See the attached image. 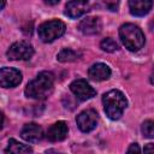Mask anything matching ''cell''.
<instances>
[{"label": "cell", "mask_w": 154, "mask_h": 154, "mask_svg": "<svg viewBox=\"0 0 154 154\" xmlns=\"http://www.w3.org/2000/svg\"><path fill=\"white\" fill-rule=\"evenodd\" d=\"M54 76L52 72L42 71L32 81H30L25 88V95L30 99L42 100L46 99L53 90Z\"/></svg>", "instance_id": "cell-1"}, {"label": "cell", "mask_w": 154, "mask_h": 154, "mask_svg": "<svg viewBox=\"0 0 154 154\" xmlns=\"http://www.w3.org/2000/svg\"><path fill=\"white\" fill-rule=\"evenodd\" d=\"M102 103H103V109L106 112V116L112 120L119 119L128 106V101L124 94L117 89H112L106 94H103Z\"/></svg>", "instance_id": "cell-2"}, {"label": "cell", "mask_w": 154, "mask_h": 154, "mask_svg": "<svg viewBox=\"0 0 154 154\" xmlns=\"http://www.w3.org/2000/svg\"><path fill=\"white\" fill-rule=\"evenodd\" d=\"M119 37L123 45L125 46V48H128L131 52H136L141 49L144 45V35L142 30L137 25L131 23H126L120 26Z\"/></svg>", "instance_id": "cell-3"}, {"label": "cell", "mask_w": 154, "mask_h": 154, "mask_svg": "<svg viewBox=\"0 0 154 154\" xmlns=\"http://www.w3.org/2000/svg\"><path fill=\"white\" fill-rule=\"evenodd\" d=\"M65 24L61 20L53 19L42 23L38 26V37L42 42H53L65 32Z\"/></svg>", "instance_id": "cell-4"}, {"label": "cell", "mask_w": 154, "mask_h": 154, "mask_svg": "<svg viewBox=\"0 0 154 154\" xmlns=\"http://www.w3.org/2000/svg\"><path fill=\"white\" fill-rule=\"evenodd\" d=\"M100 0H71L66 4L64 13L70 18H79L89 12Z\"/></svg>", "instance_id": "cell-5"}, {"label": "cell", "mask_w": 154, "mask_h": 154, "mask_svg": "<svg viewBox=\"0 0 154 154\" xmlns=\"http://www.w3.org/2000/svg\"><path fill=\"white\" fill-rule=\"evenodd\" d=\"M32 54L34 48L26 41L14 42L7 51V58L10 60H29Z\"/></svg>", "instance_id": "cell-6"}, {"label": "cell", "mask_w": 154, "mask_h": 154, "mask_svg": "<svg viewBox=\"0 0 154 154\" xmlns=\"http://www.w3.org/2000/svg\"><path fill=\"white\" fill-rule=\"evenodd\" d=\"M97 120H99V116H97L96 111H94L91 108L84 109L76 118L77 125H78L79 130L83 132H90L91 130H94L97 125Z\"/></svg>", "instance_id": "cell-7"}, {"label": "cell", "mask_w": 154, "mask_h": 154, "mask_svg": "<svg viewBox=\"0 0 154 154\" xmlns=\"http://www.w3.org/2000/svg\"><path fill=\"white\" fill-rule=\"evenodd\" d=\"M71 91L75 94V96L82 101L89 100L96 95V90L85 81V79H76L70 84Z\"/></svg>", "instance_id": "cell-8"}, {"label": "cell", "mask_w": 154, "mask_h": 154, "mask_svg": "<svg viewBox=\"0 0 154 154\" xmlns=\"http://www.w3.org/2000/svg\"><path fill=\"white\" fill-rule=\"evenodd\" d=\"M22 82V73L13 67H2L0 71V84L2 88H13Z\"/></svg>", "instance_id": "cell-9"}, {"label": "cell", "mask_w": 154, "mask_h": 154, "mask_svg": "<svg viewBox=\"0 0 154 154\" xmlns=\"http://www.w3.org/2000/svg\"><path fill=\"white\" fill-rule=\"evenodd\" d=\"M67 132H69L67 124L65 122L60 120L49 126L46 136H47V140L51 142H59V141H63L66 138Z\"/></svg>", "instance_id": "cell-10"}, {"label": "cell", "mask_w": 154, "mask_h": 154, "mask_svg": "<svg viewBox=\"0 0 154 154\" xmlns=\"http://www.w3.org/2000/svg\"><path fill=\"white\" fill-rule=\"evenodd\" d=\"M20 137L28 142H37L43 137V130L36 123L25 124L20 130Z\"/></svg>", "instance_id": "cell-11"}, {"label": "cell", "mask_w": 154, "mask_h": 154, "mask_svg": "<svg viewBox=\"0 0 154 154\" xmlns=\"http://www.w3.org/2000/svg\"><path fill=\"white\" fill-rule=\"evenodd\" d=\"M102 24L100 18L97 17H87L82 19L78 24V29L84 34V35H95L101 31Z\"/></svg>", "instance_id": "cell-12"}, {"label": "cell", "mask_w": 154, "mask_h": 154, "mask_svg": "<svg viewBox=\"0 0 154 154\" xmlns=\"http://www.w3.org/2000/svg\"><path fill=\"white\" fill-rule=\"evenodd\" d=\"M88 76L90 79L96 81V82H101V81H106L111 76V69L102 63H96L94 65H91L88 70Z\"/></svg>", "instance_id": "cell-13"}, {"label": "cell", "mask_w": 154, "mask_h": 154, "mask_svg": "<svg viewBox=\"0 0 154 154\" xmlns=\"http://www.w3.org/2000/svg\"><path fill=\"white\" fill-rule=\"evenodd\" d=\"M153 6V0H129V10L132 16H146Z\"/></svg>", "instance_id": "cell-14"}, {"label": "cell", "mask_w": 154, "mask_h": 154, "mask_svg": "<svg viewBox=\"0 0 154 154\" xmlns=\"http://www.w3.org/2000/svg\"><path fill=\"white\" fill-rule=\"evenodd\" d=\"M31 152H32V149L29 146L23 144V143L16 141L14 138H11L8 141V146L5 149V153H14V154H24V153H31Z\"/></svg>", "instance_id": "cell-15"}, {"label": "cell", "mask_w": 154, "mask_h": 154, "mask_svg": "<svg viewBox=\"0 0 154 154\" xmlns=\"http://www.w3.org/2000/svg\"><path fill=\"white\" fill-rule=\"evenodd\" d=\"M78 57H79V53H77L76 51L70 49V48H64L58 53L57 59L61 63H70V61H75L76 59H78Z\"/></svg>", "instance_id": "cell-16"}, {"label": "cell", "mask_w": 154, "mask_h": 154, "mask_svg": "<svg viewBox=\"0 0 154 154\" xmlns=\"http://www.w3.org/2000/svg\"><path fill=\"white\" fill-rule=\"evenodd\" d=\"M100 47H101L102 51L108 52V53H112V52H116L118 49V43L112 37H106V38H103L101 41Z\"/></svg>", "instance_id": "cell-17"}, {"label": "cell", "mask_w": 154, "mask_h": 154, "mask_svg": "<svg viewBox=\"0 0 154 154\" xmlns=\"http://www.w3.org/2000/svg\"><path fill=\"white\" fill-rule=\"evenodd\" d=\"M141 131L146 138H154V122L153 120L143 122L141 126Z\"/></svg>", "instance_id": "cell-18"}, {"label": "cell", "mask_w": 154, "mask_h": 154, "mask_svg": "<svg viewBox=\"0 0 154 154\" xmlns=\"http://www.w3.org/2000/svg\"><path fill=\"white\" fill-rule=\"evenodd\" d=\"M132 152H136V153H140V152H141V149H140V147H138L137 143H132V144L128 148V153H132Z\"/></svg>", "instance_id": "cell-19"}, {"label": "cell", "mask_w": 154, "mask_h": 154, "mask_svg": "<svg viewBox=\"0 0 154 154\" xmlns=\"http://www.w3.org/2000/svg\"><path fill=\"white\" fill-rule=\"evenodd\" d=\"M146 153H154V143H149V144H147L146 147H144V149H143Z\"/></svg>", "instance_id": "cell-20"}, {"label": "cell", "mask_w": 154, "mask_h": 154, "mask_svg": "<svg viewBox=\"0 0 154 154\" xmlns=\"http://www.w3.org/2000/svg\"><path fill=\"white\" fill-rule=\"evenodd\" d=\"M45 1V4H47V5H51V6H53V5H57L58 2H59V0H43Z\"/></svg>", "instance_id": "cell-21"}, {"label": "cell", "mask_w": 154, "mask_h": 154, "mask_svg": "<svg viewBox=\"0 0 154 154\" xmlns=\"http://www.w3.org/2000/svg\"><path fill=\"white\" fill-rule=\"evenodd\" d=\"M150 83L154 84V66H153V70H152V73H150Z\"/></svg>", "instance_id": "cell-22"}, {"label": "cell", "mask_w": 154, "mask_h": 154, "mask_svg": "<svg viewBox=\"0 0 154 154\" xmlns=\"http://www.w3.org/2000/svg\"><path fill=\"white\" fill-rule=\"evenodd\" d=\"M5 2H6V0H1V8H4V6H5Z\"/></svg>", "instance_id": "cell-23"}]
</instances>
